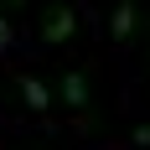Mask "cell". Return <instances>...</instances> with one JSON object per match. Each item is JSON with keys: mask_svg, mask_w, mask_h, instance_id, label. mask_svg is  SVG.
<instances>
[{"mask_svg": "<svg viewBox=\"0 0 150 150\" xmlns=\"http://www.w3.org/2000/svg\"><path fill=\"white\" fill-rule=\"evenodd\" d=\"M78 36V11L73 5H47L42 16V42L47 47H62V42H73Z\"/></svg>", "mask_w": 150, "mask_h": 150, "instance_id": "6da1fadb", "label": "cell"}, {"mask_svg": "<svg viewBox=\"0 0 150 150\" xmlns=\"http://www.w3.org/2000/svg\"><path fill=\"white\" fill-rule=\"evenodd\" d=\"M135 26H140V5H135V0H119V5H114V16H109V36H114V47L129 42V36H135Z\"/></svg>", "mask_w": 150, "mask_h": 150, "instance_id": "7a4b0ae2", "label": "cell"}, {"mask_svg": "<svg viewBox=\"0 0 150 150\" xmlns=\"http://www.w3.org/2000/svg\"><path fill=\"white\" fill-rule=\"evenodd\" d=\"M57 88H62V104L67 109H88V78L83 73H62Z\"/></svg>", "mask_w": 150, "mask_h": 150, "instance_id": "3957f363", "label": "cell"}, {"mask_svg": "<svg viewBox=\"0 0 150 150\" xmlns=\"http://www.w3.org/2000/svg\"><path fill=\"white\" fill-rule=\"evenodd\" d=\"M21 98H26V109H36V114H42V109L47 104H52V88H47V83H42V78H21Z\"/></svg>", "mask_w": 150, "mask_h": 150, "instance_id": "277c9868", "label": "cell"}, {"mask_svg": "<svg viewBox=\"0 0 150 150\" xmlns=\"http://www.w3.org/2000/svg\"><path fill=\"white\" fill-rule=\"evenodd\" d=\"M129 140H135V145L145 150V145H150V124H135V135H129Z\"/></svg>", "mask_w": 150, "mask_h": 150, "instance_id": "5b68a950", "label": "cell"}, {"mask_svg": "<svg viewBox=\"0 0 150 150\" xmlns=\"http://www.w3.org/2000/svg\"><path fill=\"white\" fill-rule=\"evenodd\" d=\"M0 47H11V26H5V21H0Z\"/></svg>", "mask_w": 150, "mask_h": 150, "instance_id": "8992f818", "label": "cell"}, {"mask_svg": "<svg viewBox=\"0 0 150 150\" xmlns=\"http://www.w3.org/2000/svg\"><path fill=\"white\" fill-rule=\"evenodd\" d=\"M11 5H26V0H11Z\"/></svg>", "mask_w": 150, "mask_h": 150, "instance_id": "52a82bcc", "label": "cell"}]
</instances>
